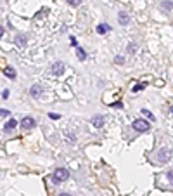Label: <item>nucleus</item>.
I'll return each instance as SVG.
<instances>
[{"mask_svg": "<svg viewBox=\"0 0 173 196\" xmlns=\"http://www.w3.org/2000/svg\"><path fill=\"white\" fill-rule=\"evenodd\" d=\"M14 42H16V45L18 47H26V37L24 35H16V38H14Z\"/></svg>", "mask_w": 173, "mask_h": 196, "instance_id": "obj_10", "label": "nucleus"}, {"mask_svg": "<svg viewBox=\"0 0 173 196\" xmlns=\"http://www.w3.org/2000/svg\"><path fill=\"white\" fill-rule=\"evenodd\" d=\"M68 177H69V172H68V168H64V167H59V168H56V170H54L52 180H54V184H61V182L68 180Z\"/></svg>", "mask_w": 173, "mask_h": 196, "instance_id": "obj_1", "label": "nucleus"}, {"mask_svg": "<svg viewBox=\"0 0 173 196\" xmlns=\"http://www.w3.org/2000/svg\"><path fill=\"white\" fill-rule=\"evenodd\" d=\"M42 92H43L42 85H33V87L30 89V94H31V97H40V96H42Z\"/></svg>", "mask_w": 173, "mask_h": 196, "instance_id": "obj_7", "label": "nucleus"}, {"mask_svg": "<svg viewBox=\"0 0 173 196\" xmlns=\"http://www.w3.org/2000/svg\"><path fill=\"white\" fill-rule=\"evenodd\" d=\"M118 21H119V24H123V26H125V24H128V23H130V16H128L126 12H119V14H118Z\"/></svg>", "mask_w": 173, "mask_h": 196, "instance_id": "obj_9", "label": "nucleus"}, {"mask_svg": "<svg viewBox=\"0 0 173 196\" xmlns=\"http://www.w3.org/2000/svg\"><path fill=\"white\" fill-rule=\"evenodd\" d=\"M104 116L102 115H95V116H92V125L97 127V129H100V127H104Z\"/></svg>", "mask_w": 173, "mask_h": 196, "instance_id": "obj_6", "label": "nucleus"}, {"mask_svg": "<svg viewBox=\"0 0 173 196\" xmlns=\"http://www.w3.org/2000/svg\"><path fill=\"white\" fill-rule=\"evenodd\" d=\"M9 113H11V111H9V109H5V108H2V109H0V116H2V118H5Z\"/></svg>", "mask_w": 173, "mask_h": 196, "instance_id": "obj_17", "label": "nucleus"}, {"mask_svg": "<svg viewBox=\"0 0 173 196\" xmlns=\"http://www.w3.org/2000/svg\"><path fill=\"white\" fill-rule=\"evenodd\" d=\"M161 9H163L165 12L173 11V2H170V0H163V2H161Z\"/></svg>", "mask_w": 173, "mask_h": 196, "instance_id": "obj_11", "label": "nucleus"}, {"mask_svg": "<svg viewBox=\"0 0 173 196\" xmlns=\"http://www.w3.org/2000/svg\"><path fill=\"white\" fill-rule=\"evenodd\" d=\"M81 2H83V0H68V4H69V5H73V7L81 5Z\"/></svg>", "mask_w": 173, "mask_h": 196, "instance_id": "obj_16", "label": "nucleus"}, {"mask_svg": "<svg viewBox=\"0 0 173 196\" xmlns=\"http://www.w3.org/2000/svg\"><path fill=\"white\" fill-rule=\"evenodd\" d=\"M71 45H73V47H78V42H76L75 37H71Z\"/></svg>", "mask_w": 173, "mask_h": 196, "instance_id": "obj_22", "label": "nucleus"}, {"mask_svg": "<svg viewBox=\"0 0 173 196\" xmlns=\"http://www.w3.org/2000/svg\"><path fill=\"white\" fill-rule=\"evenodd\" d=\"M168 179H170V182L173 184V170H170V172H168Z\"/></svg>", "mask_w": 173, "mask_h": 196, "instance_id": "obj_23", "label": "nucleus"}, {"mask_svg": "<svg viewBox=\"0 0 173 196\" xmlns=\"http://www.w3.org/2000/svg\"><path fill=\"white\" fill-rule=\"evenodd\" d=\"M35 125H37V121H35V118H31V116H24L23 120H21V127H23V129H26V130L33 129Z\"/></svg>", "mask_w": 173, "mask_h": 196, "instance_id": "obj_4", "label": "nucleus"}, {"mask_svg": "<svg viewBox=\"0 0 173 196\" xmlns=\"http://www.w3.org/2000/svg\"><path fill=\"white\" fill-rule=\"evenodd\" d=\"M173 156L172 149H168V148H163V149H159V153H157V161L159 163H166V161H170Z\"/></svg>", "mask_w": 173, "mask_h": 196, "instance_id": "obj_3", "label": "nucleus"}, {"mask_svg": "<svg viewBox=\"0 0 173 196\" xmlns=\"http://www.w3.org/2000/svg\"><path fill=\"white\" fill-rule=\"evenodd\" d=\"M132 127H133V130H137V132H147L151 125H149V121L138 118V120H135L133 123H132Z\"/></svg>", "mask_w": 173, "mask_h": 196, "instance_id": "obj_2", "label": "nucleus"}, {"mask_svg": "<svg viewBox=\"0 0 173 196\" xmlns=\"http://www.w3.org/2000/svg\"><path fill=\"white\" fill-rule=\"evenodd\" d=\"M109 31V24H99L97 26V33L99 35H104V33H107Z\"/></svg>", "mask_w": 173, "mask_h": 196, "instance_id": "obj_13", "label": "nucleus"}, {"mask_svg": "<svg viewBox=\"0 0 173 196\" xmlns=\"http://www.w3.org/2000/svg\"><path fill=\"white\" fill-rule=\"evenodd\" d=\"M50 71H52L54 75H62V73H64V62H61V61L54 62V64L50 66Z\"/></svg>", "mask_w": 173, "mask_h": 196, "instance_id": "obj_5", "label": "nucleus"}, {"mask_svg": "<svg viewBox=\"0 0 173 196\" xmlns=\"http://www.w3.org/2000/svg\"><path fill=\"white\" fill-rule=\"evenodd\" d=\"M59 196H71V195H68V193H61Z\"/></svg>", "mask_w": 173, "mask_h": 196, "instance_id": "obj_25", "label": "nucleus"}, {"mask_svg": "<svg viewBox=\"0 0 173 196\" xmlns=\"http://www.w3.org/2000/svg\"><path fill=\"white\" fill-rule=\"evenodd\" d=\"M116 62H118V64H123V62H125V59L123 58H119V56H116V59H114Z\"/></svg>", "mask_w": 173, "mask_h": 196, "instance_id": "obj_20", "label": "nucleus"}, {"mask_svg": "<svg viewBox=\"0 0 173 196\" xmlns=\"http://www.w3.org/2000/svg\"><path fill=\"white\" fill-rule=\"evenodd\" d=\"M76 54H78V58H80V61H85V59H87V52H85L81 47H76Z\"/></svg>", "mask_w": 173, "mask_h": 196, "instance_id": "obj_14", "label": "nucleus"}, {"mask_svg": "<svg viewBox=\"0 0 173 196\" xmlns=\"http://www.w3.org/2000/svg\"><path fill=\"white\" fill-rule=\"evenodd\" d=\"M144 87H145V83H138V85H135V87H133V92H138V90H142Z\"/></svg>", "mask_w": 173, "mask_h": 196, "instance_id": "obj_18", "label": "nucleus"}, {"mask_svg": "<svg viewBox=\"0 0 173 196\" xmlns=\"http://www.w3.org/2000/svg\"><path fill=\"white\" fill-rule=\"evenodd\" d=\"M16 127H18V121H16V120H9L4 129H5V132H11V130H14Z\"/></svg>", "mask_w": 173, "mask_h": 196, "instance_id": "obj_12", "label": "nucleus"}, {"mask_svg": "<svg viewBox=\"0 0 173 196\" xmlns=\"http://www.w3.org/2000/svg\"><path fill=\"white\" fill-rule=\"evenodd\" d=\"M9 94H11V92H9V90L5 89V90L2 92V99H7V97H9Z\"/></svg>", "mask_w": 173, "mask_h": 196, "instance_id": "obj_19", "label": "nucleus"}, {"mask_svg": "<svg viewBox=\"0 0 173 196\" xmlns=\"http://www.w3.org/2000/svg\"><path fill=\"white\" fill-rule=\"evenodd\" d=\"M128 52H135V43H130V45H128Z\"/></svg>", "mask_w": 173, "mask_h": 196, "instance_id": "obj_21", "label": "nucleus"}, {"mask_svg": "<svg viewBox=\"0 0 173 196\" xmlns=\"http://www.w3.org/2000/svg\"><path fill=\"white\" fill-rule=\"evenodd\" d=\"M50 118H52V120H59L61 116H59V115H56V113H50Z\"/></svg>", "mask_w": 173, "mask_h": 196, "instance_id": "obj_24", "label": "nucleus"}, {"mask_svg": "<svg viewBox=\"0 0 173 196\" xmlns=\"http://www.w3.org/2000/svg\"><path fill=\"white\" fill-rule=\"evenodd\" d=\"M4 75H5L7 78L14 80V78H16V70H14L12 66H7V68H4Z\"/></svg>", "mask_w": 173, "mask_h": 196, "instance_id": "obj_8", "label": "nucleus"}, {"mask_svg": "<svg viewBox=\"0 0 173 196\" xmlns=\"http://www.w3.org/2000/svg\"><path fill=\"white\" fill-rule=\"evenodd\" d=\"M142 115H144V116H147L149 120H151V121L154 120V115L151 113V111H149V109H142Z\"/></svg>", "mask_w": 173, "mask_h": 196, "instance_id": "obj_15", "label": "nucleus"}]
</instances>
